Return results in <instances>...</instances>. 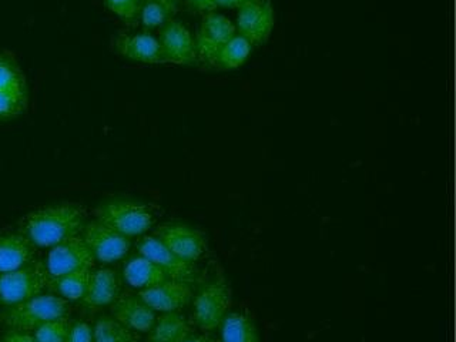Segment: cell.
<instances>
[{
    "instance_id": "6da1fadb",
    "label": "cell",
    "mask_w": 456,
    "mask_h": 342,
    "mask_svg": "<svg viewBox=\"0 0 456 342\" xmlns=\"http://www.w3.org/2000/svg\"><path fill=\"white\" fill-rule=\"evenodd\" d=\"M82 228V210L75 204H59L28 214L23 235L33 246L54 247L76 237Z\"/></svg>"
},
{
    "instance_id": "7a4b0ae2",
    "label": "cell",
    "mask_w": 456,
    "mask_h": 342,
    "mask_svg": "<svg viewBox=\"0 0 456 342\" xmlns=\"http://www.w3.org/2000/svg\"><path fill=\"white\" fill-rule=\"evenodd\" d=\"M68 311V303L61 297L39 294L7 308L4 322L16 331H35L36 328L45 322L66 318Z\"/></svg>"
},
{
    "instance_id": "3957f363",
    "label": "cell",
    "mask_w": 456,
    "mask_h": 342,
    "mask_svg": "<svg viewBox=\"0 0 456 342\" xmlns=\"http://www.w3.org/2000/svg\"><path fill=\"white\" fill-rule=\"evenodd\" d=\"M99 221L127 239L142 235L153 224V213L146 204L114 200L100 207Z\"/></svg>"
},
{
    "instance_id": "277c9868",
    "label": "cell",
    "mask_w": 456,
    "mask_h": 342,
    "mask_svg": "<svg viewBox=\"0 0 456 342\" xmlns=\"http://www.w3.org/2000/svg\"><path fill=\"white\" fill-rule=\"evenodd\" d=\"M49 282L46 267L42 264H28L11 273L0 274V301L6 305L23 303L39 296Z\"/></svg>"
},
{
    "instance_id": "5b68a950",
    "label": "cell",
    "mask_w": 456,
    "mask_h": 342,
    "mask_svg": "<svg viewBox=\"0 0 456 342\" xmlns=\"http://www.w3.org/2000/svg\"><path fill=\"white\" fill-rule=\"evenodd\" d=\"M232 305V291L223 281H214L197 292L194 318L201 330L211 331L221 325Z\"/></svg>"
},
{
    "instance_id": "8992f818",
    "label": "cell",
    "mask_w": 456,
    "mask_h": 342,
    "mask_svg": "<svg viewBox=\"0 0 456 342\" xmlns=\"http://www.w3.org/2000/svg\"><path fill=\"white\" fill-rule=\"evenodd\" d=\"M83 241L90 249L94 261L103 264L116 263L127 254L130 241L113 228L107 227L100 221L86 225Z\"/></svg>"
},
{
    "instance_id": "52a82bcc",
    "label": "cell",
    "mask_w": 456,
    "mask_h": 342,
    "mask_svg": "<svg viewBox=\"0 0 456 342\" xmlns=\"http://www.w3.org/2000/svg\"><path fill=\"white\" fill-rule=\"evenodd\" d=\"M235 33L237 28L227 16L216 12L207 13L197 35V57L207 63H216L221 49Z\"/></svg>"
},
{
    "instance_id": "ba28073f",
    "label": "cell",
    "mask_w": 456,
    "mask_h": 342,
    "mask_svg": "<svg viewBox=\"0 0 456 342\" xmlns=\"http://www.w3.org/2000/svg\"><path fill=\"white\" fill-rule=\"evenodd\" d=\"M94 258L86 242L80 237L66 240V241L52 247L46 260V271L49 277L57 278L80 270H92Z\"/></svg>"
},
{
    "instance_id": "9c48e42d",
    "label": "cell",
    "mask_w": 456,
    "mask_h": 342,
    "mask_svg": "<svg viewBox=\"0 0 456 342\" xmlns=\"http://www.w3.org/2000/svg\"><path fill=\"white\" fill-rule=\"evenodd\" d=\"M274 28V12L267 0H251L240 7L237 16V30L251 45H263Z\"/></svg>"
},
{
    "instance_id": "30bf717a",
    "label": "cell",
    "mask_w": 456,
    "mask_h": 342,
    "mask_svg": "<svg viewBox=\"0 0 456 342\" xmlns=\"http://www.w3.org/2000/svg\"><path fill=\"white\" fill-rule=\"evenodd\" d=\"M161 52L166 63L194 64L197 61L196 40L182 21L170 20L161 28Z\"/></svg>"
},
{
    "instance_id": "8fae6325",
    "label": "cell",
    "mask_w": 456,
    "mask_h": 342,
    "mask_svg": "<svg viewBox=\"0 0 456 342\" xmlns=\"http://www.w3.org/2000/svg\"><path fill=\"white\" fill-rule=\"evenodd\" d=\"M157 239L187 263L199 260L204 251V237L196 228L183 224H168L157 232Z\"/></svg>"
},
{
    "instance_id": "7c38bea8",
    "label": "cell",
    "mask_w": 456,
    "mask_h": 342,
    "mask_svg": "<svg viewBox=\"0 0 456 342\" xmlns=\"http://www.w3.org/2000/svg\"><path fill=\"white\" fill-rule=\"evenodd\" d=\"M139 298L153 311L177 313L191 298V289L184 281L166 280L161 284L142 289Z\"/></svg>"
},
{
    "instance_id": "4fadbf2b",
    "label": "cell",
    "mask_w": 456,
    "mask_h": 342,
    "mask_svg": "<svg viewBox=\"0 0 456 342\" xmlns=\"http://www.w3.org/2000/svg\"><path fill=\"white\" fill-rule=\"evenodd\" d=\"M113 45L116 52L128 61L147 64L166 63L160 42L149 32L118 35Z\"/></svg>"
},
{
    "instance_id": "5bb4252c",
    "label": "cell",
    "mask_w": 456,
    "mask_h": 342,
    "mask_svg": "<svg viewBox=\"0 0 456 342\" xmlns=\"http://www.w3.org/2000/svg\"><path fill=\"white\" fill-rule=\"evenodd\" d=\"M140 254L146 256L150 261H153L156 265L168 275L170 280H177V281H184L189 280L192 275L191 264L182 260L180 256L171 253L167 247L157 237H146L140 242Z\"/></svg>"
},
{
    "instance_id": "9a60e30c",
    "label": "cell",
    "mask_w": 456,
    "mask_h": 342,
    "mask_svg": "<svg viewBox=\"0 0 456 342\" xmlns=\"http://www.w3.org/2000/svg\"><path fill=\"white\" fill-rule=\"evenodd\" d=\"M113 315L130 331L149 332L156 322V314L142 299L123 297L113 305Z\"/></svg>"
},
{
    "instance_id": "2e32d148",
    "label": "cell",
    "mask_w": 456,
    "mask_h": 342,
    "mask_svg": "<svg viewBox=\"0 0 456 342\" xmlns=\"http://www.w3.org/2000/svg\"><path fill=\"white\" fill-rule=\"evenodd\" d=\"M35 248L23 234H0V274L19 270L33 263Z\"/></svg>"
},
{
    "instance_id": "e0dca14e",
    "label": "cell",
    "mask_w": 456,
    "mask_h": 342,
    "mask_svg": "<svg viewBox=\"0 0 456 342\" xmlns=\"http://www.w3.org/2000/svg\"><path fill=\"white\" fill-rule=\"evenodd\" d=\"M118 296V275L109 268L90 271L89 285L83 303L89 306H106L113 304Z\"/></svg>"
},
{
    "instance_id": "ac0fdd59",
    "label": "cell",
    "mask_w": 456,
    "mask_h": 342,
    "mask_svg": "<svg viewBox=\"0 0 456 342\" xmlns=\"http://www.w3.org/2000/svg\"><path fill=\"white\" fill-rule=\"evenodd\" d=\"M123 275L128 285L134 289H146L170 280L159 265L146 256H134L126 264Z\"/></svg>"
},
{
    "instance_id": "d6986e66",
    "label": "cell",
    "mask_w": 456,
    "mask_h": 342,
    "mask_svg": "<svg viewBox=\"0 0 456 342\" xmlns=\"http://www.w3.org/2000/svg\"><path fill=\"white\" fill-rule=\"evenodd\" d=\"M149 332V342H183L190 337V325L180 314L166 313Z\"/></svg>"
},
{
    "instance_id": "ffe728a7",
    "label": "cell",
    "mask_w": 456,
    "mask_h": 342,
    "mask_svg": "<svg viewBox=\"0 0 456 342\" xmlns=\"http://www.w3.org/2000/svg\"><path fill=\"white\" fill-rule=\"evenodd\" d=\"M221 341L261 342L253 318L244 313L227 314L221 322Z\"/></svg>"
},
{
    "instance_id": "44dd1931",
    "label": "cell",
    "mask_w": 456,
    "mask_h": 342,
    "mask_svg": "<svg viewBox=\"0 0 456 342\" xmlns=\"http://www.w3.org/2000/svg\"><path fill=\"white\" fill-rule=\"evenodd\" d=\"M180 0H142L139 19L147 30L163 28L177 13Z\"/></svg>"
},
{
    "instance_id": "7402d4cb",
    "label": "cell",
    "mask_w": 456,
    "mask_h": 342,
    "mask_svg": "<svg viewBox=\"0 0 456 342\" xmlns=\"http://www.w3.org/2000/svg\"><path fill=\"white\" fill-rule=\"evenodd\" d=\"M251 52H253L251 42H248L244 36L235 33L232 39L228 40L227 45L221 49L216 64L224 70H234L241 68L242 64L248 61Z\"/></svg>"
},
{
    "instance_id": "603a6c76",
    "label": "cell",
    "mask_w": 456,
    "mask_h": 342,
    "mask_svg": "<svg viewBox=\"0 0 456 342\" xmlns=\"http://www.w3.org/2000/svg\"><path fill=\"white\" fill-rule=\"evenodd\" d=\"M90 271L92 270L75 271V273H69V274L53 278V289L64 299L82 301L87 285H89Z\"/></svg>"
},
{
    "instance_id": "cb8c5ba5",
    "label": "cell",
    "mask_w": 456,
    "mask_h": 342,
    "mask_svg": "<svg viewBox=\"0 0 456 342\" xmlns=\"http://www.w3.org/2000/svg\"><path fill=\"white\" fill-rule=\"evenodd\" d=\"M0 92L28 93L25 75L11 54L0 52Z\"/></svg>"
},
{
    "instance_id": "d4e9b609",
    "label": "cell",
    "mask_w": 456,
    "mask_h": 342,
    "mask_svg": "<svg viewBox=\"0 0 456 342\" xmlns=\"http://www.w3.org/2000/svg\"><path fill=\"white\" fill-rule=\"evenodd\" d=\"M93 342H135V338L116 318L103 317L93 328Z\"/></svg>"
},
{
    "instance_id": "484cf974",
    "label": "cell",
    "mask_w": 456,
    "mask_h": 342,
    "mask_svg": "<svg viewBox=\"0 0 456 342\" xmlns=\"http://www.w3.org/2000/svg\"><path fill=\"white\" fill-rule=\"evenodd\" d=\"M28 93L0 92V121L19 118L28 106Z\"/></svg>"
},
{
    "instance_id": "4316f807",
    "label": "cell",
    "mask_w": 456,
    "mask_h": 342,
    "mask_svg": "<svg viewBox=\"0 0 456 342\" xmlns=\"http://www.w3.org/2000/svg\"><path fill=\"white\" fill-rule=\"evenodd\" d=\"M69 327L70 325L66 318L49 321V322H45L36 328L33 337L37 342H66Z\"/></svg>"
},
{
    "instance_id": "83f0119b",
    "label": "cell",
    "mask_w": 456,
    "mask_h": 342,
    "mask_svg": "<svg viewBox=\"0 0 456 342\" xmlns=\"http://www.w3.org/2000/svg\"><path fill=\"white\" fill-rule=\"evenodd\" d=\"M107 9L116 14L127 25H132L140 14V4L142 0H104Z\"/></svg>"
},
{
    "instance_id": "f1b7e54d",
    "label": "cell",
    "mask_w": 456,
    "mask_h": 342,
    "mask_svg": "<svg viewBox=\"0 0 456 342\" xmlns=\"http://www.w3.org/2000/svg\"><path fill=\"white\" fill-rule=\"evenodd\" d=\"M66 342H93V328L83 321L69 327Z\"/></svg>"
},
{
    "instance_id": "f546056e",
    "label": "cell",
    "mask_w": 456,
    "mask_h": 342,
    "mask_svg": "<svg viewBox=\"0 0 456 342\" xmlns=\"http://www.w3.org/2000/svg\"><path fill=\"white\" fill-rule=\"evenodd\" d=\"M192 11L201 12V13H210L214 9H217L216 0H187Z\"/></svg>"
},
{
    "instance_id": "4dcf8cb0",
    "label": "cell",
    "mask_w": 456,
    "mask_h": 342,
    "mask_svg": "<svg viewBox=\"0 0 456 342\" xmlns=\"http://www.w3.org/2000/svg\"><path fill=\"white\" fill-rule=\"evenodd\" d=\"M4 342H37L33 335L28 334L25 331H16V330H11L4 335Z\"/></svg>"
},
{
    "instance_id": "1f68e13d",
    "label": "cell",
    "mask_w": 456,
    "mask_h": 342,
    "mask_svg": "<svg viewBox=\"0 0 456 342\" xmlns=\"http://www.w3.org/2000/svg\"><path fill=\"white\" fill-rule=\"evenodd\" d=\"M248 2L251 0H216V4L217 7H224V9H240Z\"/></svg>"
},
{
    "instance_id": "d6a6232c",
    "label": "cell",
    "mask_w": 456,
    "mask_h": 342,
    "mask_svg": "<svg viewBox=\"0 0 456 342\" xmlns=\"http://www.w3.org/2000/svg\"><path fill=\"white\" fill-rule=\"evenodd\" d=\"M183 342H216L214 339L208 338V337H189Z\"/></svg>"
}]
</instances>
